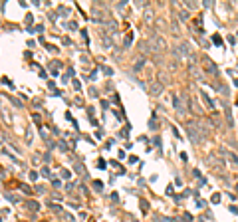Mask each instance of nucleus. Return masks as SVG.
<instances>
[{"label": "nucleus", "mask_w": 238, "mask_h": 222, "mask_svg": "<svg viewBox=\"0 0 238 222\" xmlns=\"http://www.w3.org/2000/svg\"><path fill=\"white\" fill-rule=\"evenodd\" d=\"M189 135H191V139H193L194 143H201L204 139V135H206V129H203V127H196V123H189Z\"/></svg>", "instance_id": "obj_1"}, {"label": "nucleus", "mask_w": 238, "mask_h": 222, "mask_svg": "<svg viewBox=\"0 0 238 222\" xmlns=\"http://www.w3.org/2000/svg\"><path fill=\"white\" fill-rule=\"evenodd\" d=\"M149 44H151V50H155V52H165V50H167V42H165L161 36H153V38L149 40Z\"/></svg>", "instance_id": "obj_2"}, {"label": "nucleus", "mask_w": 238, "mask_h": 222, "mask_svg": "<svg viewBox=\"0 0 238 222\" xmlns=\"http://www.w3.org/2000/svg\"><path fill=\"white\" fill-rule=\"evenodd\" d=\"M175 105H177V113L185 115L187 113V95H177L175 97Z\"/></svg>", "instance_id": "obj_3"}, {"label": "nucleus", "mask_w": 238, "mask_h": 222, "mask_svg": "<svg viewBox=\"0 0 238 222\" xmlns=\"http://www.w3.org/2000/svg\"><path fill=\"white\" fill-rule=\"evenodd\" d=\"M151 95H153V97H159V95H161V93H163V83H161V81H151Z\"/></svg>", "instance_id": "obj_4"}, {"label": "nucleus", "mask_w": 238, "mask_h": 222, "mask_svg": "<svg viewBox=\"0 0 238 222\" xmlns=\"http://www.w3.org/2000/svg\"><path fill=\"white\" fill-rule=\"evenodd\" d=\"M105 30H107V32H115V30H117V24L115 22H107L105 24Z\"/></svg>", "instance_id": "obj_5"}, {"label": "nucleus", "mask_w": 238, "mask_h": 222, "mask_svg": "<svg viewBox=\"0 0 238 222\" xmlns=\"http://www.w3.org/2000/svg\"><path fill=\"white\" fill-rule=\"evenodd\" d=\"M179 54H181V56H189V46H187V44L179 46Z\"/></svg>", "instance_id": "obj_6"}, {"label": "nucleus", "mask_w": 238, "mask_h": 222, "mask_svg": "<svg viewBox=\"0 0 238 222\" xmlns=\"http://www.w3.org/2000/svg\"><path fill=\"white\" fill-rule=\"evenodd\" d=\"M26 206H28L30 210H38V208H40V206H38V202H34V200H28V202H26Z\"/></svg>", "instance_id": "obj_7"}, {"label": "nucleus", "mask_w": 238, "mask_h": 222, "mask_svg": "<svg viewBox=\"0 0 238 222\" xmlns=\"http://www.w3.org/2000/svg\"><path fill=\"white\" fill-rule=\"evenodd\" d=\"M187 16H189V14H187V12H179V20H182V22H185V20H187Z\"/></svg>", "instance_id": "obj_8"}, {"label": "nucleus", "mask_w": 238, "mask_h": 222, "mask_svg": "<svg viewBox=\"0 0 238 222\" xmlns=\"http://www.w3.org/2000/svg\"><path fill=\"white\" fill-rule=\"evenodd\" d=\"M52 210L54 212H62V206H60V204H52Z\"/></svg>", "instance_id": "obj_9"}]
</instances>
